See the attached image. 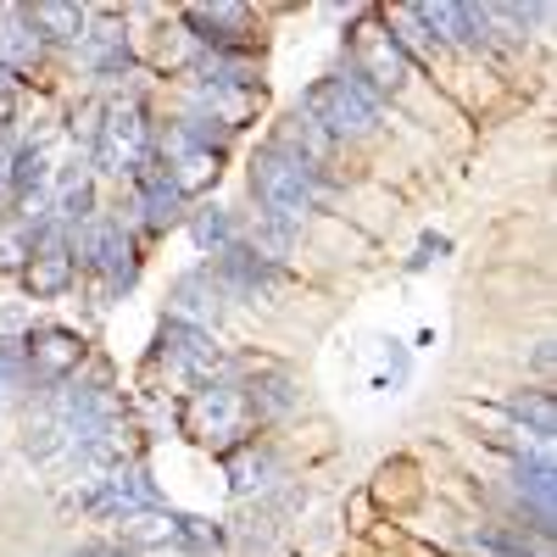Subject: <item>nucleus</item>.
Returning a JSON list of instances; mask_svg holds the SVG:
<instances>
[{"label":"nucleus","instance_id":"obj_1","mask_svg":"<svg viewBox=\"0 0 557 557\" xmlns=\"http://www.w3.org/2000/svg\"><path fill=\"white\" fill-rule=\"evenodd\" d=\"M301 112L330 139H368V134L380 128V117H385V96L346 67V73L318 78L307 96H301Z\"/></svg>","mask_w":557,"mask_h":557},{"label":"nucleus","instance_id":"obj_2","mask_svg":"<svg viewBox=\"0 0 557 557\" xmlns=\"http://www.w3.org/2000/svg\"><path fill=\"white\" fill-rule=\"evenodd\" d=\"M246 178H251V196L262 201V212H268V218H285V223H301V218L318 212V201H323L318 168H307L301 157L278 151V146H257Z\"/></svg>","mask_w":557,"mask_h":557},{"label":"nucleus","instance_id":"obj_3","mask_svg":"<svg viewBox=\"0 0 557 557\" xmlns=\"http://www.w3.org/2000/svg\"><path fill=\"white\" fill-rule=\"evenodd\" d=\"M157 157V128L146 117L139 101H123V107H107L101 112V128H96V146H89V162L112 178H134Z\"/></svg>","mask_w":557,"mask_h":557},{"label":"nucleus","instance_id":"obj_4","mask_svg":"<svg viewBox=\"0 0 557 557\" xmlns=\"http://www.w3.org/2000/svg\"><path fill=\"white\" fill-rule=\"evenodd\" d=\"M184 430H190L201 446H218V451H235L240 441H251V407H246V391L228 385V380H207L190 407H184Z\"/></svg>","mask_w":557,"mask_h":557},{"label":"nucleus","instance_id":"obj_5","mask_svg":"<svg viewBox=\"0 0 557 557\" xmlns=\"http://www.w3.org/2000/svg\"><path fill=\"white\" fill-rule=\"evenodd\" d=\"M67 246H73V262H84L89 273L107 278V290H128V285H134L139 257H134V240H128L123 223L89 218L84 228H67Z\"/></svg>","mask_w":557,"mask_h":557},{"label":"nucleus","instance_id":"obj_6","mask_svg":"<svg viewBox=\"0 0 557 557\" xmlns=\"http://www.w3.org/2000/svg\"><path fill=\"white\" fill-rule=\"evenodd\" d=\"M207 268H212V278H218L223 301H268V296L285 290V268L268 262V257H257L246 240H235L228 251H218Z\"/></svg>","mask_w":557,"mask_h":557},{"label":"nucleus","instance_id":"obj_7","mask_svg":"<svg viewBox=\"0 0 557 557\" xmlns=\"http://www.w3.org/2000/svg\"><path fill=\"white\" fill-rule=\"evenodd\" d=\"M17 346H23V368L34 385H67L84 368V335L67 330V323H39Z\"/></svg>","mask_w":557,"mask_h":557},{"label":"nucleus","instance_id":"obj_8","mask_svg":"<svg viewBox=\"0 0 557 557\" xmlns=\"http://www.w3.org/2000/svg\"><path fill=\"white\" fill-rule=\"evenodd\" d=\"M412 17L441 51H485L491 45L485 7H474V0H435V7H412Z\"/></svg>","mask_w":557,"mask_h":557},{"label":"nucleus","instance_id":"obj_9","mask_svg":"<svg viewBox=\"0 0 557 557\" xmlns=\"http://www.w3.org/2000/svg\"><path fill=\"white\" fill-rule=\"evenodd\" d=\"M73 278H78V262H73V246H67V228H51L23 268V290L34 301H57V296L73 290Z\"/></svg>","mask_w":557,"mask_h":557},{"label":"nucleus","instance_id":"obj_10","mask_svg":"<svg viewBox=\"0 0 557 557\" xmlns=\"http://www.w3.org/2000/svg\"><path fill=\"white\" fill-rule=\"evenodd\" d=\"M157 351H162V362L168 368H178L184 380H212V368H218V341H212V330H196V323H178V318H168L162 330H157Z\"/></svg>","mask_w":557,"mask_h":557},{"label":"nucleus","instance_id":"obj_11","mask_svg":"<svg viewBox=\"0 0 557 557\" xmlns=\"http://www.w3.org/2000/svg\"><path fill=\"white\" fill-rule=\"evenodd\" d=\"M351 73L368 78L385 96V89H401L412 78V62H407V51L385 28H357V62H351Z\"/></svg>","mask_w":557,"mask_h":557},{"label":"nucleus","instance_id":"obj_12","mask_svg":"<svg viewBox=\"0 0 557 557\" xmlns=\"http://www.w3.org/2000/svg\"><path fill=\"white\" fill-rule=\"evenodd\" d=\"M128 184H134V212L146 218L151 228H173V223L184 218V196H178V184L168 178L162 157H151Z\"/></svg>","mask_w":557,"mask_h":557},{"label":"nucleus","instance_id":"obj_13","mask_svg":"<svg viewBox=\"0 0 557 557\" xmlns=\"http://www.w3.org/2000/svg\"><path fill=\"white\" fill-rule=\"evenodd\" d=\"M78 62L96 73V78H123L128 73V28L123 23H112V12L96 23V12H89V28H84V39H78Z\"/></svg>","mask_w":557,"mask_h":557},{"label":"nucleus","instance_id":"obj_14","mask_svg":"<svg viewBox=\"0 0 557 557\" xmlns=\"http://www.w3.org/2000/svg\"><path fill=\"white\" fill-rule=\"evenodd\" d=\"M184 28L201 51H240V34L251 28V12L246 7H184Z\"/></svg>","mask_w":557,"mask_h":557},{"label":"nucleus","instance_id":"obj_15","mask_svg":"<svg viewBox=\"0 0 557 557\" xmlns=\"http://www.w3.org/2000/svg\"><path fill=\"white\" fill-rule=\"evenodd\" d=\"M218 312H223V290H218L212 268H190V273H178V278H173V318H178V323L212 330Z\"/></svg>","mask_w":557,"mask_h":557},{"label":"nucleus","instance_id":"obj_16","mask_svg":"<svg viewBox=\"0 0 557 557\" xmlns=\"http://www.w3.org/2000/svg\"><path fill=\"white\" fill-rule=\"evenodd\" d=\"M45 57V39L23 7H0V73H28Z\"/></svg>","mask_w":557,"mask_h":557},{"label":"nucleus","instance_id":"obj_17","mask_svg":"<svg viewBox=\"0 0 557 557\" xmlns=\"http://www.w3.org/2000/svg\"><path fill=\"white\" fill-rule=\"evenodd\" d=\"M45 190H51V157H45L39 146H17L7 157V196L23 207L17 218H28L34 196H45Z\"/></svg>","mask_w":557,"mask_h":557},{"label":"nucleus","instance_id":"obj_18","mask_svg":"<svg viewBox=\"0 0 557 557\" xmlns=\"http://www.w3.org/2000/svg\"><path fill=\"white\" fill-rule=\"evenodd\" d=\"M502 418H507L519 435L546 441V446H552V435H557V401H552V391H513V396L502 401Z\"/></svg>","mask_w":557,"mask_h":557},{"label":"nucleus","instance_id":"obj_19","mask_svg":"<svg viewBox=\"0 0 557 557\" xmlns=\"http://www.w3.org/2000/svg\"><path fill=\"white\" fill-rule=\"evenodd\" d=\"M23 12H28V23L39 28L45 45H73V51H78V39H84V28H89V12L73 7V0H34V7H23Z\"/></svg>","mask_w":557,"mask_h":557},{"label":"nucleus","instance_id":"obj_20","mask_svg":"<svg viewBox=\"0 0 557 557\" xmlns=\"http://www.w3.org/2000/svg\"><path fill=\"white\" fill-rule=\"evenodd\" d=\"M223 474H228V491L235 496H251V491H262L278 474V457L268 446H257V441H240L235 451H223Z\"/></svg>","mask_w":557,"mask_h":557},{"label":"nucleus","instance_id":"obj_21","mask_svg":"<svg viewBox=\"0 0 557 557\" xmlns=\"http://www.w3.org/2000/svg\"><path fill=\"white\" fill-rule=\"evenodd\" d=\"M268 146H278V151L301 157L307 168H323V157L335 151V139H330V134H323V128H318V123H312V117H307V112L296 107V112L285 117V128H278V134L268 139Z\"/></svg>","mask_w":557,"mask_h":557},{"label":"nucleus","instance_id":"obj_22","mask_svg":"<svg viewBox=\"0 0 557 557\" xmlns=\"http://www.w3.org/2000/svg\"><path fill=\"white\" fill-rule=\"evenodd\" d=\"M240 391H246V407H251V424H273V418H285L296 407V385H290V374H278V368H262V374Z\"/></svg>","mask_w":557,"mask_h":557},{"label":"nucleus","instance_id":"obj_23","mask_svg":"<svg viewBox=\"0 0 557 557\" xmlns=\"http://www.w3.org/2000/svg\"><path fill=\"white\" fill-rule=\"evenodd\" d=\"M184 228H190V240H196V251H228L240 240V228H235V212L228 207H218V201H201V207H190L184 212Z\"/></svg>","mask_w":557,"mask_h":557},{"label":"nucleus","instance_id":"obj_24","mask_svg":"<svg viewBox=\"0 0 557 557\" xmlns=\"http://www.w3.org/2000/svg\"><path fill=\"white\" fill-rule=\"evenodd\" d=\"M51 218H57L62 228H84L89 218H96V184H89L84 162H73V173L57 184V207H51Z\"/></svg>","mask_w":557,"mask_h":557},{"label":"nucleus","instance_id":"obj_25","mask_svg":"<svg viewBox=\"0 0 557 557\" xmlns=\"http://www.w3.org/2000/svg\"><path fill=\"white\" fill-rule=\"evenodd\" d=\"M301 240V223H285V218H262L257 223V235H251V251L268 257V262H285Z\"/></svg>","mask_w":557,"mask_h":557},{"label":"nucleus","instance_id":"obj_26","mask_svg":"<svg viewBox=\"0 0 557 557\" xmlns=\"http://www.w3.org/2000/svg\"><path fill=\"white\" fill-rule=\"evenodd\" d=\"M28 257H34V218H0V268H28Z\"/></svg>","mask_w":557,"mask_h":557},{"label":"nucleus","instance_id":"obj_27","mask_svg":"<svg viewBox=\"0 0 557 557\" xmlns=\"http://www.w3.org/2000/svg\"><path fill=\"white\" fill-rule=\"evenodd\" d=\"M23 385H28L23 346H17V341H0V396H17Z\"/></svg>","mask_w":557,"mask_h":557},{"label":"nucleus","instance_id":"obj_28","mask_svg":"<svg viewBox=\"0 0 557 557\" xmlns=\"http://www.w3.org/2000/svg\"><path fill=\"white\" fill-rule=\"evenodd\" d=\"M451 251V240L446 235H424V240H418V251L407 257V273H418V268H430L435 257H446Z\"/></svg>","mask_w":557,"mask_h":557},{"label":"nucleus","instance_id":"obj_29","mask_svg":"<svg viewBox=\"0 0 557 557\" xmlns=\"http://www.w3.org/2000/svg\"><path fill=\"white\" fill-rule=\"evenodd\" d=\"M67 557H134V546H117V541H84V546H73Z\"/></svg>","mask_w":557,"mask_h":557},{"label":"nucleus","instance_id":"obj_30","mask_svg":"<svg viewBox=\"0 0 557 557\" xmlns=\"http://www.w3.org/2000/svg\"><path fill=\"white\" fill-rule=\"evenodd\" d=\"M17 117V101H12V89H0V128H7Z\"/></svg>","mask_w":557,"mask_h":557}]
</instances>
